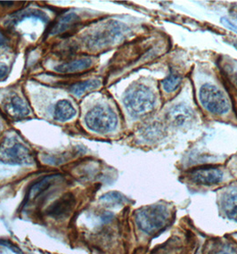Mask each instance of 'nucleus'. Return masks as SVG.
Segmentation results:
<instances>
[{
  "instance_id": "nucleus-1",
  "label": "nucleus",
  "mask_w": 237,
  "mask_h": 254,
  "mask_svg": "<svg viewBox=\"0 0 237 254\" xmlns=\"http://www.w3.org/2000/svg\"><path fill=\"white\" fill-rule=\"evenodd\" d=\"M171 211L163 204L145 206L137 210L136 221L142 231L153 235L161 232L166 228L171 220Z\"/></svg>"
},
{
  "instance_id": "nucleus-2",
  "label": "nucleus",
  "mask_w": 237,
  "mask_h": 254,
  "mask_svg": "<svg viewBox=\"0 0 237 254\" xmlns=\"http://www.w3.org/2000/svg\"><path fill=\"white\" fill-rule=\"evenodd\" d=\"M123 103L133 117H142L150 114L155 105V96L149 88L144 85H134L127 90Z\"/></svg>"
},
{
  "instance_id": "nucleus-3",
  "label": "nucleus",
  "mask_w": 237,
  "mask_h": 254,
  "mask_svg": "<svg viewBox=\"0 0 237 254\" xmlns=\"http://www.w3.org/2000/svg\"><path fill=\"white\" fill-rule=\"evenodd\" d=\"M0 162L12 166L32 165L35 163V158L15 137H7L0 144Z\"/></svg>"
},
{
  "instance_id": "nucleus-4",
  "label": "nucleus",
  "mask_w": 237,
  "mask_h": 254,
  "mask_svg": "<svg viewBox=\"0 0 237 254\" xmlns=\"http://www.w3.org/2000/svg\"><path fill=\"white\" fill-rule=\"evenodd\" d=\"M85 123L90 130L106 134L115 130L118 124V118L110 107L97 105L87 114Z\"/></svg>"
},
{
  "instance_id": "nucleus-5",
  "label": "nucleus",
  "mask_w": 237,
  "mask_h": 254,
  "mask_svg": "<svg viewBox=\"0 0 237 254\" xmlns=\"http://www.w3.org/2000/svg\"><path fill=\"white\" fill-rule=\"evenodd\" d=\"M200 102L205 109L215 115H224L229 112V102L223 92L211 84L203 85L199 93Z\"/></svg>"
},
{
  "instance_id": "nucleus-6",
  "label": "nucleus",
  "mask_w": 237,
  "mask_h": 254,
  "mask_svg": "<svg viewBox=\"0 0 237 254\" xmlns=\"http://www.w3.org/2000/svg\"><path fill=\"white\" fill-rule=\"evenodd\" d=\"M124 33V27L115 21H111L103 25L88 40L91 49H103L115 43Z\"/></svg>"
},
{
  "instance_id": "nucleus-7",
  "label": "nucleus",
  "mask_w": 237,
  "mask_h": 254,
  "mask_svg": "<svg viewBox=\"0 0 237 254\" xmlns=\"http://www.w3.org/2000/svg\"><path fill=\"white\" fill-rule=\"evenodd\" d=\"M191 179L194 183L202 186L219 184L223 179V173L216 168H200L192 171Z\"/></svg>"
},
{
  "instance_id": "nucleus-8",
  "label": "nucleus",
  "mask_w": 237,
  "mask_h": 254,
  "mask_svg": "<svg viewBox=\"0 0 237 254\" xmlns=\"http://www.w3.org/2000/svg\"><path fill=\"white\" fill-rule=\"evenodd\" d=\"M194 114L193 111L184 105H178L170 110L167 115L168 121L174 127H185L193 122Z\"/></svg>"
},
{
  "instance_id": "nucleus-9",
  "label": "nucleus",
  "mask_w": 237,
  "mask_h": 254,
  "mask_svg": "<svg viewBox=\"0 0 237 254\" xmlns=\"http://www.w3.org/2000/svg\"><path fill=\"white\" fill-rule=\"evenodd\" d=\"M4 110L11 118L16 121L26 118L31 113L26 103L16 94L11 95L6 99Z\"/></svg>"
},
{
  "instance_id": "nucleus-10",
  "label": "nucleus",
  "mask_w": 237,
  "mask_h": 254,
  "mask_svg": "<svg viewBox=\"0 0 237 254\" xmlns=\"http://www.w3.org/2000/svg\"><path fill=\"white\" fill-rule=\"evenodd\" d=\"M75 199L71 193H67L61 196L58 201L54 202L48 210L49 216L54 218H59L69 214L74 207Z\"/></svg>"
},
{
  "instance_id": "nucleus-11",
  "label": "nucleus",
  "mask_w": 237,
  "mask_h": 254,
  "mask_svg": "<svg viewBox=\"0 0 237 254\" xmlns=\"http://www.w3.org/2000/svg\"><path fill=\"white\" fill-rule=\"evenodd\" d=\"M79 21V17L76 13H66L62 17L58 19V22L54 24L50 32L52 35L63 34L78 26Z\"/></svg>"
},
{
  "instance_id": "nucleus-12",
  "label": "nucleus",
  "mask_w": 237,
  "mask_h": 254,
  "mask_svg": "<svg viewBox=\"0 0 237 254\" xmlns=\"http://www.w3.org/2000/svg\"><path fill=\"white\" fill-rule=\"evenodd\" d=\"M222 210L229 219L237 222V189L230 190L223 195Z\"/></svg>"
},
{
  "instance_id": "nucleus-13",
  "label": "nucleus",
  "mask_w": 237,
  "mask_h": 254,
  "mask_svg": "<svg viewBox=\"0 0 237 254\" xmlns=\"http://www.w3.org/2000/svg\"><path fill=\"white\" fill-rule=\"evenodd\" d=\"M92 59L89 57H86V58H81L76 61L66 63V64L57 66L56 70L60 73H73L77 71L87 70L92 65Z\"/></svg>"
},
{
  "instance_id": "nucleus-14",
  "label": "nucleus",
  "mask_w": 237,
  "mask_h": 254,
  "mask_svg": "<svg viewBox=\"0 0 237 254\" xmlns=\"http://www.w3.org/2000/svg\"><path fill=\"white\" fill-rule=\"evenodd\" d=\"M76 114L73 105L71 103L65 99L58 102L55 107V118L59 122H67L73 118Z\"/></svg>"
},
{
  "instance_id": "nucleus-15",
  "label": "nucleus",
  "mask_w": 237,
  "mask_h": 254,
  "mask_svg": "<svg viewBox=\"0 0 237 254\" xmlns=\"http://www.w3.org/2000/svg\"><path fill=\"white\" fill-rule=\"evenodd\" d=\"M58 178H59L58 175L48 176V177L44 178L43 180H40V182L33 185L32 188L29 191L28 198L31 199V200L36 199L41 193L45 192L47 189H49L54 184V182L56 180H58Z\"/></svg>"
},
{
  "instance_id": "nucleus-16",
  "label": "nucleus",
  "mask_w": 237,
  "mask_h": 254,
  "mask_svg": "<svg viewBox=\"0 0 237 254\" xmlns=\"http://www.w3.org/2000/svg\"><path fill=\"white\" fill-rule=\"evenodd\" d=\"M101 86V81L99 79H88L86 81L74 84L70 87V92L76 97H81L85 93L97 89Z\"/></svg>"
},
{
  "instance_id": "nucleus-17",
  "label": "nucleus",
  "mask_w": 237,
  "mask_h": 254,
  "mask_svg": "<svg viewBox=\"0 0 237 254\" xmlns=\"http://www.w3.org/2000/svg\"><path fill=\"white\" fill-rule=\"evenodd\" d=\"M26 17L40 18V20L43 21V22L48 21V16H47L46 13H42L40 11H38V10H29V11H23V12L13 15L12 17L9 19L7 24H9L11 27H13V25H15L16 23H18L20 21H22L24 18Z\"/></svg>"
},
{
  "instance_id": "nucleus-18",
  "label": "nucleus",
  "mask_w": 237,
  "mask_h": 254,
  "mask_svg": "<svg viewBox=\"0 0 237 254\" xmlns=\"http://www.w3.org/2000/svg\"><path fill=\"white\" fill-rule=\"evenodd\" d=\"M181 83H182V76L178 72L172 71L162 81V86L165 92L171 94L176 91L177 89L179 88Z\"/></svg>"
},
{
  "instance_id": "nucleus-19",
  "label": "nucleus",
  "mask_w": 237,
  "mask_h": 254,
  "mask_svg": "<svg viewBox=\"0 0 237 254\" xmlns=\"http://www.w3.org/2000/svg\"><path fill=\"white\" fill-rule=\"evenodd\" d=\"M142 134L146 140H154L156 138H160L163 135V127L158 123H154L153 125L145 127Z\"/></svg>"
},
{
  "instance_id": "nucleus-20",
  "label": "nucleus",
  "mask_w": 237,
  "mask_h": 254,
  "mask_svg": "<svg viewBox=\"0 0 237 254\" xmlns=\"http://www.w3.org/2000/svg\"><path fill=\"white\" fill-rule=\"evenodd\" d=\"M227 70H228L230 79L237 86V64H229L227 66Z\"/></svg>"
},
{
  "instance_id": "nucleus-21",
  "label": "nucleus",
  "mask_w": 237,
  "mask_h": 254,
  "mask_svg": "<svg viewBox=\"0 0 237 254\" xmlns=\"http://www.w3.org/2000/svg\"><path fill=\"white\" fill-rule=\"evenodd\" d=\"M221 22L225 27H227L229 30L235 31L237 33V22H235L234 20H231L229 18H222L221 19Z\"/></svg>"
},
{
  "instance_id": "nucleus-22",
  "label": "nucleus",
  "mask_w": 237,
  "mask_h": 254,
  "mask_svg": "<svg viewBox=\"0 0 237 254\" xmlns=\"http://www.w3.org/2000/svg\"><path fill=\"white\" fill-rule=\"evenodd\" d=\"M216 254H237V246H225L221 250L219 251Z\"/></svg>"
},
{
  "instance_id": "nucleus-23",
  "label": "nucleus",
  "mask_w": 237,
  "mask_h": 254,
  "mask_svg": "<svg viewBox=\"0 0 237 254\" xmlns=\"http://www.w3.org/2000/svg\"><path fill=\"white\" fill-rule=\"evenodd\" d=\"M8 71V67L0 63V79H4V77L7 74Z\"/></svg>"
},
{
  "instance_id": "nucleus-24",
  "label": "nucleus",
  "mask_w": 237,
  "mask_h": 254,
  "mask_svg": "<svg viewBox=\"0 0 237 254\" xmlns=\"http://www.w3.org/2000/svg\"><path fill=\"white\" fill-rule=\"evenodd\" d=\"M7 42L8 40L6 39V37L2 32H0V49H4V47H6Z\"/></svg>"
},
{
  "instance_id": "nucleus-25",
  "label": "nucleus",
  "mask_w": 237,
  "mask_h": 254,
  "mask_svg": "<svg viewBox=\"0 0 237 254\" xmlns=\"http://www.w3.org/2000/svg\"><path fill=\"white\" fill-rule=\"evenodd\" d=\"M232 45L237 49V42H234V43H232Z\"/></svg>"
}]
</instances>
